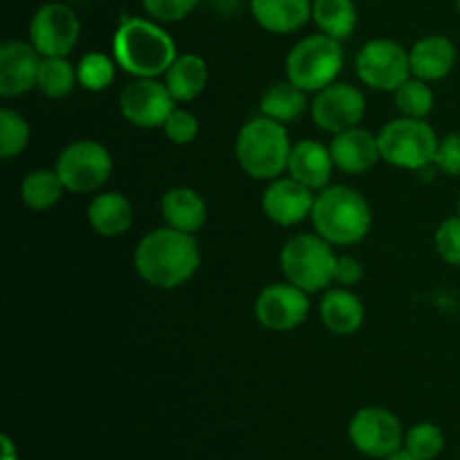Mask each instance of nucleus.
<instances>
[{
	"label": "nucleus",
	"instance_id": "30",
	"mask_svg": "<svg viewBox=\"0 0 460 460\" xmlns=\"http://www.w3.org/2000/svg\"><path fill=\"white\" fill-rule=\"evenodd\" d=\"M117 67L119 66H117L115 57H108L103 52H90L76 63V79H79L81 88L90 90V93H102L115 81Z\"/></svg>",
	"mask_w": 460,
	"mask_h": 460
},
{
	"label": "nucleus",
	"instance_id": "3",
	"mask_svg": "<svg viewBox=\"0 0 460 460\" xmlns=\"http://www.w3.org/2000/svg\"><path fill=\"white\" fill-rule=\"evenodd\" d=\"M313 227L335 247L358 245L371 232L373 214L367 198L344 184H328L314 196Z\"/></svg>",
	"mask_w": 460,
	"mask_h": 460
},
{
	"label": "nucleus",
	"instance_id": "25",
	"mask_svg": "<svg viewBox=\"0 0 460 460\" xmlns=\"http://www.w3.org/2000/svg\"><path fill=\"white\" fill-rule=\"evenodd\" d=\"M305 90L292 84L290 79L279 81V84L270 85L261 97V115L270 117V119L279 121V124L288 126L295 124L304 117L305 108H308V97Z\"/></svg>",
	"mask_w": 460,
	"mask_h": 460
},
{
	"label": "nucleus",
	"instance_id": "1",
	"mask_svg": "<svg viewBox=\"0 0 460 460\" xmlns=\"http://www.w3.org/2000/svg\"><path fill=\"white\" fill-rule=\"evenodd\" d=\"M135 272L144 283L160 290L184 286L200 268V250L193 234L173 227H157L137 243L133 254Z\"/></svg>",
	"mask_w": 460,
	"mask_h": 460
},
{
	"label": "nucleus",
	"instance_id": "19",
	"mask_svg": "<svg viewBox=\"0 0 460 460\" xmlns=\"http://www.w3.org/2000/svg\"><path fill=\"white\" fill-rule=\"evenodd\" d=\"M409 61H411V76L434 84L445 79L456 66V45L447 36H422L409 49Z\"/></svg>",
	"mask_w": 460,
	"mask_h": 460
},
{
	"label": "nucleus",
	"instance_id": "33",
	"mask_svg": "<svg viewBox=\"0 0 460 460\" xmlns=\"http://www.w3.org/2000/svg\"><path fill=\"white\" fill-rule=\"evenodd\" d=\"M436 252L449 265H460V214L449 216L436 229Z\"/></svg>",
	"mask_w": 460,
	"mask_h": 460
},
{
	"label": "nucleus",
	"instance_id": "14",
	"mask_svg": "<svg viewBox=\"0 0 460 460\" xmlns=\"http://www.w3.org/2000/svg\"><path fill=\"white\" fill-rule=\"evenodd\" d=\"M310 313L308 292L301 288L286 283H272L263 288L256 296L254 314L259 323L268 331L288 332L305 322Z\"/></svg>",
	"mask_w": 460,
	"mask_h": 460
},
{
	"label": "nucleus",
	"instance_id": "29",
	"mask_svg": "<svg viewBox=\"0 0 460 460\" xmlns=\"http://www.w3.org/2000/svg\"><path fill=\"white\" fill-rule=\"evenodd\" d=\"M395 99V108L400 111L402 117H413V119H427L431 111H434V90L427 81L411 79L404 81L398 90L394 93Z\"/></svg>",
	"mask_w": 460,
	"mask_h": 460
},
{
	"label": "nucleus",
	"instance_id": "7",
	"mask_svg": "<svg viewBox=\"0 0 460 460\" xmlns=\"http://www.w3.org/2000/svg\"><path fill=\"white\" fill-rule=\"evenodd\" d=\"M438 142V135L429 121L413 119V117L391 119L377 135L382 160L407 171H420L434 164Z\"/></svg>",
	"mask_w": 460,
	"mask_h": 460
},
{
	"label": "nucleus",
	"instance_id": "10",
	"mask_svg": "<svg viewBox=\"0 0 460 460\" xmlns=\"http://www.w3.org/2000/svg\"><path fill=\"white\" fill-rule=\"evenodd\" d=\"M402 422L385 407H364L350 418V445L367 458L385 460L404 447Z\"/></svg>",
	"mask_w": 460,
	"mask_h": 460
},
{
	"label": "nucleus",
	"instance_id": "21",
	"mask_svg": "<svg viewBox=\"0 0 460 460\" xmlns=\"http://www.w3.org/2000/svg\"><path fill=\"white\" fill-rule=\"evenodd\" d=\"M319 314L322 322L332 335H353L362 328L367 310H364L362 299L355 295L350 288H331L323 295L322 304H319Z\"/></svg>",
	"mask_w": 460,
	"mask_h": 460
},
{
	"label": "nucleus",
	"instance_id": "32",
	"mask_svg": "<svg viewBox=\"0 0 460 460\" xmlns=\"http://www.w3.org/2000/svg\"><path fill=\"white\" fill-rule=\"evenodd\" d=\"M420 460H436L445 449V434L434 422H418L404 434V447Z\"/></svg>",
	"mask_w": 460,
	"mask_h": 460
},
{
	"label": "nucleus",
	"instance_id": "34",
	"mask_svg": "<svg viewBox=\"0 0 460 460\" xmlns=\"http://www.w3.org/2000/svg\"><path fill=\"white\" fill-rule=\"evenodd\" d=\"M162 128H164V135L169 137V142L184 146V144H191L198 137L200 124H198V117L193 112L184 111V108H175Z\"/></svg>",
	"mask_w": 460,
	"mask_h": 460
},
{
	"label": "nucleus",
	"instance_id": "6",
	"mask_svg": "<svg viewBox=\"0 0 460 460\" xmlns=\"http://www.w3.org/2000/svg\"><path fill=\"white\" fill-rule=\"evenodd\" d=\"M344 67L341 40L326 36L323 31L301 39L286 58V75L305 93H319L335 84Z\"/></svg>",
	"mask_w": 460,
	"mask_h": 460
},
{
	"label": "nucleus",
	"instance_id": "28",
	"mask_svg": "<svg viewBox=\"0 0 460 460\" xmlns=\"http://www.w3.org/2000/svg\"><path fill=\"white\" fill-rule=\"evenodd\" d=\"M79 85L76 66L67 61V57H45L40 61L39 81L36 88L48 99H63Z\"/></svg>",
	"mask_w": 460,
	"mask_h": 460
},
{
	"label": "nucleus",
	"instance_id": "9",
	"mask_svg": "<svg viewBox=\"0 0 460 460\" xmlns=\"http://www.w3.org/2000/svg\"><path fill=\"white\" fill-rule=\"evenodd\" d=\"M355 72L367 88L395 93L404 81L411 79L409 49L391 39L368 40L355 58Z\"/></svg>",
	"mask_w": 460,
	"mask_h": 460
},
{
	"label": "nucleus",
	"instance_id": "18",
	"mask_svg": "<svg viewBox=\"0 0 460 460\" xmlns=\"http://www.w3.org/2000/svg\"><path fill=\"white\" fill-rule=\"evenodd\" d=\"M332 171H335V162H332L331 146L317 139H301L292 146L288 175L296 182L305 184L313 191H322L331 184Z\"/></svg>",
	"mask_w": 460,
	"mask_h": 460
},
{
	"label": "nucleus",
	"instance_id": "12",
	"mask_svg": "<svg viewBox=\"0 0 460 460\" xmlns=\"http://www.w3.org/2000/svg\"><path fill=\"white\" fill-rule=\"evenodd\" d=\"M175 99L164 81L133 79L119 93V112L135 128H162L175 111Z\"/></svg>",
	"mask_w": 460,
	"mask_h": 460
},
{
	"label": "nucleus",
	"instance_id": "4",
	"mask_svg": "<svg viewBox=\"0 0 460 460\" xmlns=\"http://www.w3.org/2000/svg\"><path fill=\"white\" fill-rule=\"evenodd\" d=\"M292 146L295 144L290 142L286 126L259 115L243 126L234 151L238 164L250 178L272 182L288 171Z\"/></svg>",
	"mask_w": 460,
	"mask_h": 460
},
{
	"label": "nucleus",
	"instance_id": "15",
	"mask_svg": "<svg viewBox=\"0 0 460 460\" xmlns=\"http://www.w3.org/2000/svg\"><path fill=\"white\" fill-rule=\"evenodd\" d=\"M263 214L281 227H295L310 218L314 207V191L295 178H277L268 184L261 198Z\"/></svg>",
	"mask_w": 460,
	"mask_h": 460
},
{
	"label": "nucleus",
	"instance_id": "5",
	"mask_svg": "<svg viewBox=\"0 0 460 460\" xmlns=\"http://www.w3.org/2000/svg\"><path fill=\"white\" fill-rule=\"evenodd\" d=\"M279 263H281L286 281L301 288L308 295L326 290L335 281V245H331L317 232L296 234V236L288 238L279 254Z\"/></svg>",
	"mask_w": 460,
	"mask_h": 460
},
{
	"label": "nucleus",
	"instance_id": "22",
	"mask_svg": "<svg viewBox=\"0 0 460 460\" xmlns=\"http://www.w3.org/2000/svg\"><path fill=\"white\" fill-rule=\"evenodd\" d=\"M133 205L119 191H103L90 200L88 223L99 236L117 238L133 225Z\"/></svg>",
	"mask_w": 460,
	"mask_h": 460
},
{
	"label": "nucleus",
	"instance_id": "26",
	"mask_svg": "<svg viewBox=\"0 0 460 460\" xmlns=\"http://www.w3.org/2000/svg\"><path fill=\"white\" fill-rule=\"evenodd\" d=\"M313 21L326 36L337 40L350 39L358 27L355 0H313Z\"/></svg>",
	"mask_w": 460,
	"mask_h": 460
},
{
	"label": "nucleus",
	"instance_id": "24",
	"mask_svg": "<svg viewBox=\"0 0 460 460\" xmlns=\"http://www.w3.org/2000/svg\"><path fill=\"white\" fill-rule=\"evenodd\" d=\"M209 81V67L207 61L198 54H178L173 66L166 70L164 84L171 90L178 103L193 102L202 94Z\"/></svg>",
	"mask_w": 460,
	"mask_h": 460
},
{
	"label": "nucleus",
	"instance_id": "20",
	"mask_svg": "<svg viewBox=\"0 0 460 460\" xmlns=\"http://www.w3.org/2000/svg\"><path fill=\"white\" fill-rule=\"evenodd\" d=\"M250 7L270 34H295L313 18V0H252Z\"/></svg>",
	"mask_w": 460,
	"mask_h": 460
},
{
	"label": "nucleus",
	"instance_id": "27",
	"mask_svg": "<svg viewBox=\"0 0 460 460\" xmlns=\"http://www.w3.org/2000/svg\"><path fill=\"white\" fill-rule=\"evenodd\" d=\"M67 191L63 180L58 178L57 169H36L25 175L21 184V198L30 209L48 211L63 198Z\"/></svg>",
	"mask_w": 460,
	"mask_h": 460
},
{
	"label": "nucleus",
	"instance_id": "8",
	"mask_svg": "<svg viewBox=\"0 0 460 460\" xmlns=\"http://www.w3.org/2000/svg\"><path fill=\"white\" fill-rule=\"evenodd\" d=\"M54 169L70 193H93L111 178L112 157L103 144L76 139L58 153Z\"/></svg>",
	"mask_w": 460,
	"mask_h": 460
},
{
	"label": "nucleus",
	"instance_id": "41",
	"mask_svg": "<svg viewBox=\"0 0 460 460\" xmlns=\"http://www.w3.org/2000/svg\"><path fill=\"white\" fill-rule=\"evenodd\" d=\"M458 214H460V200H458Z\"/></svg>",
	"mask_w": 460,
	"mask_h": 460
},
{
	"label": "nucleus",
	"instance_id": "16",
	"mask_svg": "<svg viewBox=\"0 0 460 460\" xmlns=\"http://www.w3.org/2000/svg\"><path fill=\"white\" fill-rule=\"evenodd\" d=\"M43 57L30 40H7L0 45V94L21 97L36 88Z\"/></svg>",
	"mask_w": 460,
	"mask_h": 460
},
{
	"label": "nucleus",
	"instance_id": "13",
	"mask_svg": "<svg viewBox=\"0 0 460 460\" xmlns=\"http://www.w3.org/2000/svg\"><path fill=\"white\" fill-rule=\"evenodd\" d=\"M81 22L72 7L63 3H48L30 21V43L40 57H67L76 48Z\"/></svg>",
	"mask_w": 460,
	"mask_h": 460
},
{
	"label": "nucleus",
	"instance_id": "35",
	"mask_svg": "<svg viewBox=\"0 0 460 460\" xmlns=\"http://www.w3.org/2000/svg\"><path fill=\"white\" fill-rule=\"evenodd\" d=\"M144 12L157 22H178L184 21L200 0H142Z\"/></svg>",
	"mask_w": 460,
	"mask_h": 460
},
{
	"label": "nucleus",
	"instance_id": "39",
	"mask_svg": "<svg viewBox=\"0 0 460 460\" xmlns=\"http://www.w3.org/2000/svg\"><path fill=\"white\" fill-rule=\"evenodd\" d=\"M385 460H420V458L411 456V454H409L407 449H400V452H395L394 456H389V458H385Z\"/></svg>",
	"mask_w": 460,
	"mask_h": 460
},
{
	"label": "nucleus",
	"instance_id": "40",
	"mask_svg": "<svg viewBox=\"0 0 460 460\" xmlns=\"http://www.w3.org/2000/svg\"><path fill=\"white\" fill-rule=\"evenodd\" d=\"M456 7H458V12H460V0H456Z\"/></svg>",
	"mask_w": 460,
	"mask_h": 460
},
{
	"label": "nucleus",
	"instance_id": "23",
	"mask_svg": "<svg viewBox=\"0 0 460 460\" xmlns=\"http://www.w3.org/2000/svg\"><path fill=\"white\" fill-rule=\"evenodd\" d=\"M162 216L169 227L196 234L207 223V202L191 187H173L162 196Z\"/></svg>",
	"mask_w": 460,
	"mask_h": 460
},
{
	"label": "nucleus",
	"instance_id": "2",
	"mask_svg": "<svg viewBox=\"0 0 460 460\" xmlns=\"http://www.w3.org/2000/svg\"><path fill=\"white\" fill-rule=\"evenodd\" d=\"M112 57L135 79H157L178 58L175 40L153 18H124L112 36Z\"/></svg>",
	"mask_w": 460,
	"mask_h": 460
},
{
	"label": "nucleus",
	"instance_id": "17",
	"mask_svg": "<svg viewBox=\"0 0 460 460\" xmlns=\"http://www.w3.org/2000/svg\"><path fill=\"white\" fill-rule=\"evenodd\" d=\"M328 146H331L335 169H340L346 175L367 173L377 164V160H382L377 137L362 126L332 135Z\"/></svg>",
	"mask_w": 460,
	"mask_h": 460
},
{
	"label": "nucleus",
	"instance_id": "36",
	"mask_svg": "<svg viewBox=\"0 0 460 460\" xmlns=\"http://www.w3.org/2000/svg\"><path fill=\"white\" fill-rule=\"evenodd\" d=\"M434 164L443 173L460 175V133H452L440 139Z\"/></svg>",
	"mask_w": 460,
	"mask_h": 460
},
{
	"label": "nucleus",
	"instance_id": "38",
	"mask_svg": "<svg viewBox=\"0 0 460 460\" xmlns=\"http://www.w3.org/2000/svg\"><path fill=\"white\" fill-rule=\"evenodd\" d=\"M3 460H18V449L7 434L3 436Z\"/></svg>",
	"mask_w": 460,
	"mask_h": 460
},
{
	"label": "nucleus",
	"instance_id": "11",
	"mask_svg": "<svg viewBox=\"0 0 460 460\" xmlns=\"http://www.w3.org/2000/svg\"><path fill=\"white\" fill-rule=\"evenodd\" d=\"M364 112H367V99L362 90L344 81H335L314 93L313 103H310L314 126L331 135L344 133L362 124Z\"/></svg>",
	"mask_w": 460,
	"mask_h": 460
},
{
	"label": "nucleus",
	"instance_id": "37",
	"mask_svg": "<svg viewBox=\"0 0 460 460\" xmlns=\"http://www.w3.org/2000/svg\"><path fill=\"white\" fill-rule=\"evenodd\" d=\"M359 279H362V263H359L355 256L341 254L337 256L335 265V281L340 288H353L358 286Z\"/></svg>",
	"mask_w": 460,
	"mask_h": 460
},
{
	"label": "nucleus",
	"instance_id": "31",
	"mask_svg": "<svg viewBox=\"0 0 460 460\" xmlns=\"http://www.w3.org/2000/svg\"><path fill=\"white\" fill-rule=\"evenodd\" d=\"M30 144V124L13 108L0 111V155L4 160L21 155Z\"/></svg>",
	"mask_w": 460,
	"mask_h": 460
}]
</instances>
